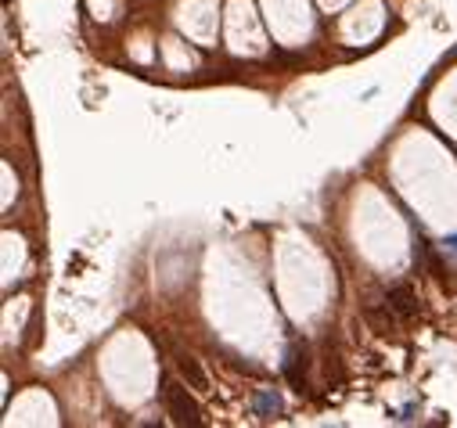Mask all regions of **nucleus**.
Wrapping results in <instances>:
<instances>
[{
	"label": "nucleus",
	"instance_id": "nucleus-7",
	"mask_svg": "<svg viewBox=\"0 0 457 428\" xmlns=\"http://www.w3.org/2000/svg\"><path fill=\"white\" fill-rule=\"evenodd\" d=\"M447 248H450V252H457V237H450V242H447Z\"/></svg>",
	"mask_w": 457,
	"mask_h": 428
},
{
	"label": "nucleus",
	"instance_id": "nucleus-4",
	"mask_svg": "<svg viewBox=\"0 0 457 428\" xmlns=\"http://www.w3.org/2000/svg\"><path fill=\"white\" fill-rule=\"evenodd\" d=\"M177 367H180V374H184L195 389H209V378H206V371L198 367L195 356H177Z\"/></svg>",
	"mask_w": 457,
	"mask_h": 428
},
{
	"label": "nucleus",
	"instance_id": "nucleus-5",
	"mask_svg": "<svg viewBox=\"0 0 457 428\" xmlns=\"http://www.w3.org/2000/svg\"><path fill=\"white\" fill-rule=\"evenodd\" d=\"M281 410V396L274 392V389H263L259 396H256V414L259 418H274Z\"/></svg>",
	"mask_w": 457,
	"mask_h": 428
},
{
	"label": "nucleus",
	"instance_id": "nucleus-6",
	"mask_svg": "<svg viewBox=\"0 0 457 428\" xmlns=\"http://www.w3.org/2000/svg\"><path fill=\"white\" fill-rule=\"evenodd\" d=\"M368 321L374 324V331H382V335H389V331L396 328L392 324V313H382V310H368Z\"/></svg>",
	"mask_w": 457,
	"mask_h": 428
},
{
	"label": "nucleus",
	"instance_id": "nucleus-2",
	"mask_svg": "<svg viewBox=\"0 0 457 428\" xmlns=\"http://www.w3.org/2000/svg\"><path fill=\"white\" fill-rule=\"evenodd\" d=\"M385 306L396 313V317H414L418 313V299L411 284H392L389 295H385Z\"/></svg>",
	"mask_w": 457,
	"mask_h": 428
},
{
	"label": "nucleus",
	"instance_id": "nucleus-3",
	"mask_svg": "<svg viewBox=\"0 0 457 428\" xmlns=\"http://www.w3.org/2000/svg\"><path fill=\"white\" fill-rule=\"evenodd\" d=\"M285 378H288V385L303 392L306 389V350H299V345H292V350L285 353Z\"/></svg>",
	"mask_w": 457,
	"mask_h": 428
},
{
	"label": "nucleus",
	"instance_id": "nucleus-1",
	"mask_svg": "<svg viewBox=\"0 0 457 428\" xmlns=\"http://www.w3.org/2000/svg\"><path fill=\"white\" fill-rule=\"evenodd\" d=\"M162 396H166V410H169V418L177 421V425H202V410H198V403L187 396V389L184 385H177V382H162Z\"/></svg>",
	"mask_w": 457,
	"mask_h": 428
}]
</instances>
